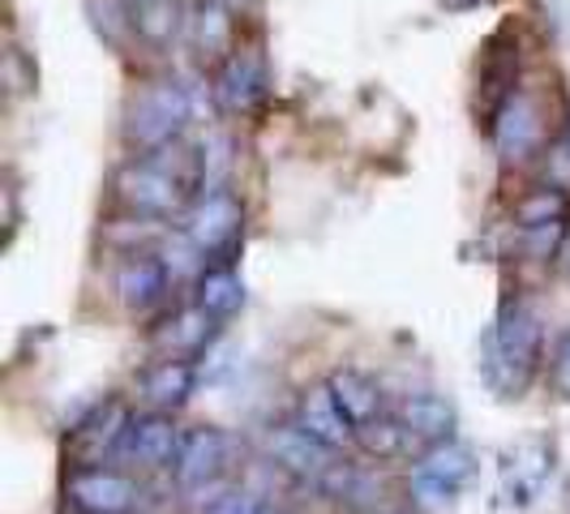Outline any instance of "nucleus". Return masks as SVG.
Returning a JSON list of instances; mask_svg holds the SVG:
<instances>
[{
    "mask_svg": "<svg viewBox=\"0 0 570 514\" xmlns=\"http://www.w3.org/2000/svg\"><path fill=\"white\" fill-rule=\"evenodd\" d=\"M206 180V164L202 155H189L185 146H164V150H150L129 159L125 168L112 176L116 201L129 210V215H146V219H168L176 210H185V201L202 189Z\"/></svg>",
    "mask_w": 570,
    "mask_h": 514,
    "instance_id": "1",
    "label": "nucleus"
},
{
    "mask_svg": "<svg viewBox=\"0 0 570 514\" xmlns=\"http://www.w3.org/2000/svg\"><path fill=\"white\" fill-rule=\"evenodd\" d=\"M544 360V330L541 317L532 314L523 300H502L498 322L489 330L485 343V373L489 382L507 395H523L532 386V377L541 373Z\"/></svg>",
    "mask_w": 570,
    "mask_h": 514,
    "instance_id": "2",
    "label": "nucleus"
},
{
    "mask_svg": "<svg viewBox=\"0 0 570 514\" xmlns=\"http://www.w3.org/2000/svg\"><path fill=\"white\" fill-rule=\"evenodd\" d=\"M189 120V95L176 82H146L142 90H134V99L125 103V142L134 146L138 155L176 146L180 129Z\"/></svg>",
    "mask_w": 570,
    "mask_h": 514,
    "instance_id": "3",
    "label": "nucleus"
},
{
    "mask_svg": "<svg viewBox=\"0 0 570 514\" xmlns=\"http://www.w3.org/2000/svg\"><path fill=\"white\" fill-rule=\"evenodd\" d=\"M558 455L549 446V437H519L514 446H507V455L498 463V497L507 511H528L544 485L553 481Z\"/></svg>",
    "mask_w": 570,
    "mask_h": 514,
    "instance_id": "4",
    "label": "nucleus"
},
{
    "mask_svg": "<svg viewBox=\"0 0 570 514\" xmlns=\"http://www.w3.org/2000/svg\"><path fill=\"white\" fill-rule=\"evenodd\" d=\"M185 240L210 257H228L240 245L245 231V206L228 189H206L194 198V206L185 210Z\"/></svg>",
    "mask_w": 570,
    "mask_h": 514,
    "instance_id": "5",
    "label": "nucleus"
},
{
    "mask_svg": "<svg viewBox=\"0 0 570 514\" xmlns=\"http://www.w3.org/2000/svg\"><path fill=\"white\" fill-rule=\"evenodd\" d=\"M232 467V437L219 425L180 428V446L171 458V476L180 488H206Z\"/></svg>",
    "mask_w": 570,
    "mask_h": 514,
    "instance_id": "6",
    "label": "nucleus"
},
{
    "mask_svg": "<svg viewBox=\"0 0 570 514\" xmlns=\"http://www.w3.org/2000/svg\"><path fill=\"white\" fill-rule=\"evenodd\" d=\"M476 476V458L468 446L459 442H442V446H429L416 472H412V497L421 506H446L455 502L459 488Z\"/></svg>",
    "mask_w": 570,
    "mask_h": 514,
    "instance_id": "7",
    "label": "nucleus"
},
{
    "mask_svg": "<svg viewBox=\"0 0 570 514\" xmlns=\"http://www.w3.org/2000/svg\"><path fill=\"white\" fill-rule=\"evenodd\" d=\"M544 134H549V125H544L541 99L528 95V90H514L489 125V138L498 146L502 164H523L528 155H537L544 146Z\"/></svg>",
    "mask_w": 570,
    "mask_h": 514,
    "instance_id": "8",
    "label": "nucleus"
},
{
    "mask_svg": "<svg viewBox=\"0 0 570 514\" xmlns=\"http://www.w3.org/2000/svg\"><path fill=\"white\" fill-rule=\"evenodd\" d=\"M138 502V485L112 467H73L65 481V506L78 514H125Z\"/></svg>",
    "mask_w": 570,
    "mask_h": 514,
    "instance_id": "9",
    "label": "nucleus"
},
{
    "mask_svg": "<svg viewBox=\"0 0 570 514\" xmlns=\"http://www.w3.org/2000/svg\"><path fill=\"white\" fill-rule=\"evenodd\" d=\"M129 425H134V416H129V407H125L120 399L99 403L82 425L69 433L73 467H104V458L108 455H120Z\"/></svg>",
    "mask_w": 570,
    "mask_h": 514,
    "instance_id": "10",
    "label": "nucleus"
},
{
    "mask_svg": "<svg viewBox=\"0 0 570 514\" xmlns=\"http://www.w3.org/2000/svg\"><path fill=\"white\" fill-rule=\"evenodd\" d=\"M266 446H271V458H275L284 472H292L296 481H305V485L322 488L326 481H331V472L340 467V463H335V451L322 446L317 437H309L301 425L275 428Z\"/></svg>",
    "mask_w": 570,
    "mask_h": 514,
    "instance_id": "11",
    "label": "nucleus"
},
{
    "mask_svg": "<svg viewBox=\"0 0 570 514\" xmlns=\"http://www.w3.org/2000/svg\"><path fill=\"white\" fill-rule=\"evenodd\" d=\"M168 284H171V266L164 257L146 254V249L142 254H125V261L116 266V296L134 314L155 309L168 296Z\"/></svg>",
    "mask_w": 570,
    "mask_h": 514,
    "instance_id": "12",
    "label": "nucleus"
},
{
    "mask_svg": "<svg viewBox=\"0 0 570 514\" xmlns=\"http://www.w3.org/2000/svg\"><path fill=\"white\" fill-rule=\"evenodd\" d=\"M176 446H180V428L171 425V412H146V416H134L120 455L142 472H159V467H171Z\"/></svg>",
    "mask_w": 570,
    "mask_h": 514,
    "instance_id": "13",
    "label": "nucleus"
},
{
    "mask_svg": "<svg viewBox=\"0 0 570 514\" xmlns=\"http://www.w3.org/2000/svg\"><path fill=\"white\" fill-rule=\"evenodd\" d=\"M296 425L305 428L309 437H317L322 446H331V451H343L347 442H356V425L343 416V407L335 403L331 386H314V391L301 395V403H296Z\"/></svg>",
    "mask_w": 570,
    "mask_h": 514,
    "instance_id": "14",
    "label": "nucleus"
},
{
    "mask_svg": "<svg viewBox=\"0 0 570 514\" xmlns=\"http://www.w3.org/2000/svg\"><path fill=\"white\" fill-rule=\"evenodd\" d=\"M266 95V69L254 52H232L215 73V99L224 112H249Z\"/></svg>",
    "mask_w": 570,
    "mask_h": 514,
    "instance_id": "15",
    "label": "nucleus"
},
{
    "mask_svg": "<svg viewBox=\"0 0 570 514\" xmlns=\"http://www.w3.org/2000/svg\"><path fill=\"white\" fill-rule=\"evenodd\" d=\"M507 43V30H498L485 43V60H481V103L476 112L485 116V125H493V116L502 112V103L514 95V78H519V57Z\"/></svg>",
    "mask_w": 570,
    "mask_h": 514,
    "instance_id": "16",
    "label": "nucleus"
},
{
    "mask_svg": "<svg viewBox=\"0 0 570 514\" xmlns=\"http://www.w3.org/2000/svg\"><path fill=\"white\" fill-rule=\"evenodd\" d=\"M400 421L407 428V437L416 446H442V442H455V407L442 399V395H412L403 399Z\"/></svg>",
    "mask_w": 570,
    "mask_h": 514,
    "instance_id": "17",
    "label": "nucleus"
},
{
    "mask_svg": "<svg viewBox=\"0 0 570 514\" xmlns=\"http://www.w3.org/2000/svg\"><path fill=\"white\" fill-rule=\"evenodd\" d=\"M194 382H198L194 360H185V356H164L159 365L146 369L142 399L150 403L155 412H176L180 403L194 395Z\"/></svg>",
    "mask_w": 570,
    "mask_h": 514,
    "instance_id": "18",
    "label": "nucleus"
},
{
    "mask_svg": "<svg viewBox=\"0 0 570 514\" xmlns=\"http://www.w3.org/2000/svg\"><path fill=\"white\" fill-rule=\"evenodd\" d=\"M189 39H194V48H198L202 57L228 60L232 52H236V48H232L236 22H232L228 4H224V0H198V4L189 9Z\"/></svg>",
    "mask_w": 570,
    "mask_h": 514,
    "instance_id": "19",
    "label": "nucleus"
},
{
    "mask_svg": "<svg viewBox=\"0 0 570 514\" xmlns=\"http://www.w3.org/2000/svg\"><path fill=\"white\" fill-rule=\"evenodd\" d=\"M331 395L335 403L343 407V416L352 421V425H365L373 416H382V391H377V382H373L370 373L361 369H340L331 373Z\"/></svg>",
    "mask_w": 570,
    "mask_h": 514,
    "instance_id": "20",
    "label": "nucleus"
},
{
    "mask_svg": "<svg viewBox=\"0 0 570 514\" xmlns=\"http://www.w3.org/2000/svg\"><path fill=\"white\" fill-rule=\"evenodd\" d=\"M210 335H215V317L206 314L202 305H194V309H180L176 317H168L155 343L164 347V356H185L189 360L210 343Z\"/></svg>",
    "mask_w": 570,
    "mask_h": 514,
    "instance_id": "21",
    "label": "nucleus"
},
{
    "mask_svg": "<svg viewBox=\"0 0 570 514\" xmlns=\"http://www.w3.org/2000/svg\"><path fill=\"white\" fill-rule=\"evenodd\" d=\"M514 224L519 231L528 228H549V224H567L570 219V194L567 189H558V185H537V189H528L523 198L514 201Z\"/></svg>",
    "mask_w": 570,
    "mask_h": 514,
    "instance_id": "22",
    "label": "nucleus"
},
{
    "mask_svg": "<svg viewBox=\"0 0 570 514\" xmlns=\"http://www.w3.org/2000/svg\"><path fill=\"white\" fill-rule=\"evenodd\" d=\"M198 305L215 317V322H219V317H232L245 305V284H240V275H236L232 266H206L198 279Z\"/></svg>",
    "mask_w": 570,
    "mask_h": 514,
    "instance_id": "23",
    "label": "nucleus"
},
{
    "mask_svg": "<svg viewBox=\"0 0 570 514\" xmlns=\"http://www.w3.org/2000/svg\"><path fill=\"white\" fill-rule=\"evenodd\" d=\"M180 22H189V18H185V9L176 0H142L129 13V27L138 30V39H146V43H168L171 34L180 30Z\"/></svg>",
    "mask_w": 570,
    "mask_h": 514,
    "instance_id": "24",
    "label": "nucleus"
},
{
    "mask_svg": "<svg viewBox=\"0 0 570 514\" xmlns=\"http://www.w3.org/2000/svg\"><path fill=\"white\" fill-rule=\"evenodd\" d=\"M407 428H403L400 416H373L365 425H356V446L370 458H395L407 451Z\"/></svg>",
    "mask_w": 570,
    "mask_h": 514,
    "instance_id": "25",
    "label": "nucleus"
},
{
    "mask_svg": "<svg viewBox=\"0 0 570 514\" xmlns=\"http://www.w3.org/2000/svg\"><path fill=\"white\" fill-rule=\"evenodd\" d=\"M544 176H549L544 185H558V189L570 194V125L544 150Z\"/></svg>",
    "mask_w": 570,
    "mask_h": 514,
    "instance_id": "26",
    "label": "nucleus"
},
{
    "mask_svg": "<svg viewBox=\"0 0 570 514\" xmlns=\"http://www.w3.org/2000/svg\"><path fill=\"white\" fill-rule=\"evenodd\" d=\"M549 386L558 399H570V330H562V339L553 343V356H549Z\"/></svg>",
    "mask_w": 570,
    "mask_h": 514,
    "instance_id": "27",
    "label": "nucleus"
},
{
    "mask_svg": "<svg viewBox=\"0 0 570 514\" xmlns=\"http://www.w3.org/2000/svg\"><path fill=\"white\" fill-rule=\"evenodd\" d=\"M266 506L257 502L254 493H245V488H232V493H224V497H215L210 506H206V514H262Z\"/></svg>",
    "mask_w": 570,
    "mask_h": 514,
    "instance_id": "28",
    "label": "nucleus"
},
{
    "mask_svg": "<svg viewBox=\"0 0 570 514\" xmlns=\"http://www.w3.org/2000/svg\"><path fill=\"white\" fill-rule=\"evenodd\" d=\"M442 4H446V9H455V13H463V9H476L481 0H442Z\"/></svg>",
    "mask_w": 570,
    "mask_h": 514,
    "instance_id": "29",
    "label": "nucleus"
},
{
    "mask_svg": "<svg viewBox=\"0 0 570 514\" xmlns=\"http://www.w3.org/2000/svg\"><path fill=\"white\" fill-rule=\"evenodd\" d=\"M562 270H567V279H570V240H567V249H562Z\"/></svg>",
    "mask_w": 570,
    "mask_h": 514,
    "instance_id": "30",
    "label": "nucleus"
},
{
    "mask_svg": "<svg viewBox=\"0 0 570 514\" xmlns=\"http://www.w3.org/2000/svg\"><path fill=\"white\" fill-rule=\"evenodd\" d=\"M232 4H245V0H232Z\"/></svg>",
    "mask_w": 570,
    "mask_h": 514,
    "instance_id": "31",
    "label": "nucleus"
},
{
    "mask_svg": "<svg viewBox=\"0 0 570 514\" xmlns=\"http://www.w3.org/2000/svg\"><path fill=\"white\" fill-rule=\"evenodd\" d=\"M262 514H275V511H262Z\"/></svg>",
    "mask_w": 570,
    "mask_h": 514,
    "instance_id": "32",
    "label": "nucleus"
},
{
    "mask_svg": "<svg viewBox=\"0 0 570 514\" xmlns=\"http://www.w3.org/2000/svg\"><path fill=\"white\" fill-rule=\"evenodd\" d=\"M134 4H142V0H134Z\"/></svg>",
    "mask_w": 570,
    "mask_h": 514,
    "instance_id": "33",
    "label": "nucleus"
}]
</instances>
